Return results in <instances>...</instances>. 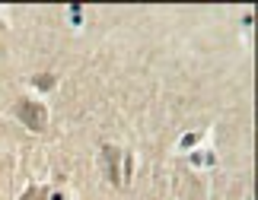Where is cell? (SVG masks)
Instances as JSON below:
<instances>
[{"label":"cell","mask_w":258,"mask_h":200,"mask_svg":"<svg viewBox=\"0 0 258 200\" xmlns=\"http://www.w3.org/2000/svg\"><path fill=\"white\" fill-rule=\"evenodd\" d=\"M13 115L29 127V131H35V134H45V131H48V108H45L42 102L19 98V102L13 105Z\"/></svg>","instance_id":"6da1fadb"},{"label":"cell","mask_w":258,"mask_h":200,"mask_svg":"<svg viewBox=\"0 0 258 200\" xmlns=\"http://www.w3.org/2000/svg\"><path fill=\"white\" fill-rule=\"evenodd\" d=\"M102 159H105L108 178L115 184H121V153H118V146H102Z\"/></svg>","instance_id":"7a4b0ae2"},{"label":"cell","mask_w":258,"mask_h":200,"mask_svg":"<svg viewBox=\"0 0 258 200\" xmlns=\"http://www.w3.org/2000/svg\"><path fill=\"white\" fill-rule=\"evenodd\" d=\"M48 197H51V194H48L45 187H29V191L23 194V200H48Z\"/></svg>","instance_id":"3957f363"}]
</instances>
